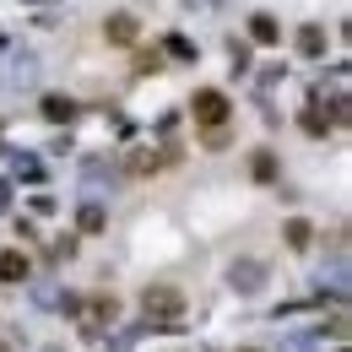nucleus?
I'll return each instance as SVG.
<instances>
[{"label":"nucleus","instance_id":"nucleus-12","mask_svg":"<svg viewBox=\"0 0 352 352\" xmlns=\"http://www.w3.org/2000/svg\"><path fill=\"white\" fill-rule=\"evenodd\" d=\"M250 352H255V347H250Z\"/></svg>","mask_w":352,"mask_h":352},{"label":"nucleus","instance_id":"nucleus-10","mask_svg":"<svg viewBox=\"0 0 352 352\" xmlns=\"http://www.w3.org/2000/svg\"><path fill=\"white\" fill-rule=\"evenodd\" d=\"M82 233H98V228H103V212H98V206H82Z\"/></svg>","mask_w":352,"mask_h":352},{"label":"nucleus","instance_id":"nucleus-7","mask_svg":"<svg viewBox=\"0 0 352 352\" xmlns=\"http://www.w3.org/2000/svg\"><path fill=\"white\" fill-rule=\"evenodd\" d=\"M250 33H255V44H276V22H271V16H255Z\"/></svg>","mask_w":352,"mask_h":352},{"label":"nucleus","instance_id":"nucleus-2","mask_svg":"<svg viewBox=\"0 0 352 352\" xmlns=\"http://www.w3.org/2000/svg\"><path fill=\"white\" fill-rule=\"evenodd\" d=\"M195 125H206V131H217L222 120H228V92H217V87H201L195 92Z\"/></svg>","mask_w":352,"mask_h":352},{"label":"nucleus","instance_id":"nucleus-1","mask_svg":"<svg viewBox=\"0 0 352 352\" xmlns=\"http://www.w3.org/2000/svg\"><path fill=\"white\" fill-rule=\"evenodd\" d=\"M141 309H146L157 325H184V293H179V287H146V293H141Z\"/></svg>","mask_w":352,"mask_h":352},{"label":"nucleus","instance_id":"nucleus-5","mask_svg":"<svg viewBox=\"0 0 352 352\" xmlns=\"http://www.w3.org/2000/svg\"><path fill=\"white\" fill-rule=\"evenodd\" d=\"M103 33H109L114 44H131V38H135V16H114V22L103 28Z\"/></svg>","mask_w":352,"mask_h":352},{"label":"nucleus","instance_id":"nucleus-9","mask_svg":"<svg viewBox=\"0 0 352 352\" xmlns=\"http://www.w3.org/2000/svg\"><path fill=\"white\" fill-rule=\"evenodd\" d=\"M309 233H314L309 222H287V244H293V250H304V244H309Z\"/></svg>","mask_w":352,"mask_h":352},{"label":"nucleus","instance_id":"nucleus-6","mask_svg":"<svg viewBox=\"0 0 352 352\" xmlns=\"http://www.w3.org/2000/svg\"><path fill=\"white\" fill-rule=\"evenodd\" d=\"M44 114H49V120H71L76 103H71V98H44Z\"/></svg>","mask_w":352,"mask_h":352},{"label":"nucleus","instance_id":"nucleus-4","mask_svg":"<svg viewBox=\"0 0 352 352\" xmlns=\"http://www.w3.org/2000/svg\"><path fill=\"white\" fill-rule=\"evenodd\" d=\"M163 163H174V152H131V174H152Z\"/></svg>","mask_w":352,"mask_h":352},{"label":"nucleus","instance_id":"nucleus-8","mask_svg":"<svg viewBox=\"0 0 352 352\" xmlns=\"http://www.w3.org/2000/svg\"><path fill=\"white\" fill-rule=\"evenodd\" d=\"M298 49H304V54H320V49H325V33H320V28H304V33H298Z\"/></svg>","mask_w":352,"mask_h":352},{"label":"nucleus","instance_id":"nucleus-11","mask_svg":"<svg viewBox=\"0 0 352 352\" xmlns=\"http://www.w3.org/2000/svg\"><path fill=\"white\" fill-rule=\"evenodd\" d=\"M304 131L320 135V131H325V114H314V109H309V114H304Z\"/></svg>","mask_w":352,"mask_h":352},{"label":"nucleus","instance_id":"nucleus-3","mask_svg":"<svg viewBox=\"0 0 352 352\" xmlns=\"http://www.w3.org/2000/svg\"><path fill=\"white\" fill-rule=\"evenodd\" d=\"M22 276H28V255L22 250H6L0 255V282H22Z\"/></svg>","mask_w":352,"mask_h":352}]
</instances>
